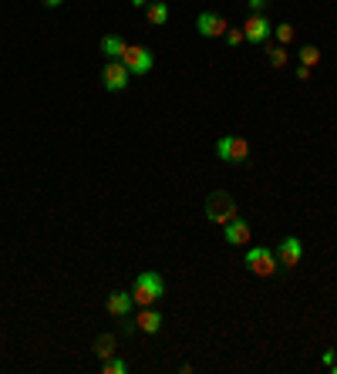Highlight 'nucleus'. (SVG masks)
<instances>
[{"label": "nucleus", "instance_id": "f257e3e1", "mask_svg": "<svg viewBox=\"0 0 337 374\" xmlns=\"http://www.w3.org/2000/svg\"><path fill=\"white\" fill-rule=\"evenodd\" d=\"M166 297V280L155 273V270H142L135 277V287H131V300L138 307H155L159 300Z\"/></svg>", "mask_w": 337, "mask_h": 374}, {"label": "nucleus", "instance_id": "f03ea898", "mask_svg": "<svg viewBox=\"0 0 337 374\" xmlns=\"http://www.w3.org/2000/svg\"><path fill=\"white\" fill-rule=\"evenodd\" d=\"M216 155H220V162L243 166L246 159H250V142H246L243 135H223V138L216 142Z\"/></svg>", "mask_w": 337, "mask_h": 374}, {"label": "nucleus", "instance_id": "7ed1b4c3", "mask_svg": "<svg viewBox=\"0 0 337 374\" xmlns=\"http://www.w3.org/2000/svg\"><path fill=\"white\" fill-rule=\"evenodd\" d=\"M243 263L253 277H273V273H277V257H273L270 246H250Z\"/></svg>", "mask_w": 337, "mask_h": 374}, {"label": "nucleus", "instance_id": "20e7f679", "mask_svg": "<svg viewBox=\"0 0 337 374\" xmlns=\"http://www.w3.org/2000/svg\"><path fill=\"white\" fill-rule=\"evenodd\" d=\"M236 216V199L229 192H213L206 199V220L216 226H226L229 220Z\"/></svg>", "mask_w": 337, "mask_h": 374}, {"label": "nucleus", "instance_id": "39448f33", "mask_svg": "<svg viewBox=\"0 0 337 374\" xmlns=\"http://www.w3.org/2000/svg\"><path fill=\"white\" fill-rule=\"evenodd\" d=\"M122 64L131 71V78H142L152 71V64H155V57H152L149 48H142V44H129L125 48V55H122Z\"/></svg>", "mask_w": 337, "mask_h": 374}, {"label": "nucleus", "instance_id": "423d86ee", "mask_svg": "<svg viewBox=\"0 0 337 374\" xmlns=\"http://www.w3.org/2000/svg\"><path fill=\"white\" fill-rule=\"evenodd\" d=\"M101 81H105V92H125L131 81V71L122 64V61H105V71H101Z\"/></svg>", "mask_w": 337, "mask_h": 374}, {"label": "nucleus", "instance_id": "0eeeda50", "mask_svg": "<svg viewBox=\"0 0 337 374\" xmlns=\"http://www.w3.org/2000/svg\"><path fill=\"white\" fill-rule=\"evenodd\" d=\"M273 34V24H270V17L266 14H250L243 24V38L250 41V44H263V41Z\"/></svg>", "mask_w": 337, "mask_h": 374}, {"label": "nucleus", "instance_id": "6e6552de", "mask_svg": "<svg viewBox=\"0 0 337 374\" xmlns=\"http://www.w3.org/2000/svg\"><path fill=\"white\" fill-rule=\"evenodd\" d=\"M300 260H303V243H300L297 236H287V240L277 246V263H280L283 270H294Z\"/></svg>", "mask_w": 337, "mask_h": 374}, {"label": "nucleus", "instance_id": "1a4fd4ad", "mask_svg": "<svg viewBox=\"0 0 337 374\" xmlns=\"http://www.w3.org/2000/svg\"><path fill=\"white\" fill-rule=\"evenodd\" d=\"M196 31H199L203 38H223L226 31H229V24H226L220 14L206 10V14H199V17H196Z\"/></svg>", "mask_w": 337, "mask_h": 374}, {"label": "nucleus", "instance_id": "9d476101", "mask_svg": "<svg viewBox=\"0 0 337 374\" xmlns=\"http://www.w3.org/2000/svg\"><path fill=\"white\" fill-rule=\"evenodd\" d=\"M223 236L229 246H246L250 243V223L240 220V216H233V220L223 226Z\"/></svg>", "mask_w": 337, "mask_h": 374}, {"label": "nucleus", "instance_id": "9b49d317", "mask_svg": "<svg viewBox=\"0 0 337 374\" xmlns=\"http://www.w3.org/2000/svg\"><path fill=\"white\" fill-rule=\"evenodd\" d=\"M135 331H142V334H159V331H162V314H159L155 307H142L138 317H135Z\"/></svg>", "mask_w": 337, "mask_h": 374}, {"label": "nucleus", "instance_id": "f8f14e48", "mask_svg": "<svg viewBox=\"0 0 337 374\" xmlns=\"http://www.w3.org/2000/svg\"><path fill=\"white\" fill-rule=\"evenodd\" d=\"M131 307H135V300H131V294H125V290H115L112 297H108V314H112V317H129Z\"/></svg>", "mask_w": 337, "mask_h": 374}, {"label": "nucleus", "instance_id": "ddd939ff", "mask_svg": "<svg viewBox=\"0 0 337 374\" xmlns=\"http://www.w3.org/2000/svg\"><path fill=\"white\" fill-rule=\"evenodd\" d=\"M125 48H129V44H125L122 34H105V38H101V55L108 57V61H122Z\"/></svg>", "mask_w": 337, "mask_h": 374}, {"label": "nucleus", "instance_id": "4468645a", "mask_svg": "<svg viewBox=\"0 0 337 374\" xmlns=\"http://www.w3.org/2000/svg\"><path fill=\"white\" fill-rule=\"evenodd\" d=\"M145 14H149V20L155 24V27H162V24H168V0H149Z\"/></svg>", "mask_w": 337, "mask_h": 374}, {"label": "nucleus", "instance_id": "2eb2a0df", "mask_svg": "<svg viewBox=\"0 0 337 374\" xmlns=\"http://www.w3.org/2000/svg\"><path fill=\"white\" fill-rule=\"evenodd\" d=\"M266 61H270V68H277V71H280V68H287V61H290V55H287V48H277V44H270V48H266Z\"/></svg>", "mask_w": 337, "mask_h": 374}, {"label": "nucleus", "instance_id": "dca6fc26", "mask_svg": "<svg viewBox=\"0 0 337 374\" xmlns=\"http://www.w3.org/2000/svg\"><path fill=\"white\" fill-rule=\"evenodd\" d=\"M300 64H307V68H314V64H317L320 61V48L317 44H303V48H300Z\"/></svg>", "mask_w": 337, "mask_h": 374}, {"label": "nucleus", "instance_id": "f3484780", "mask_svg": "<svg viewBox=\"0 0 337 374\" xmlns=\"http://www.w3.org/2000/svg\"><path fill=\"white\" fill-rule=\"evenodd\" d=\"M101 371L105 374H129V364H125V361H118V357H105Z\"/></svg>", "mask_w": 337, "mask_h": 374}, {"label": "nucleus", "instance_id": "a211bd4d", "mask_svg": "<svg viewBox=\"0 0 337 374\" xmlns=\"http://www.w3.org/2000/svg\"><path fill=\"white\" fill-rule=\"evenodd\" d=\"M273 34H277L280 44H290V41H294V24H277V27H273Z\"/></svg>", "mask_w": 337, "mask_h": 374}, {"label": "nucleus", "instance_id": "6ab92c4d", "mask_svg": "<svg viewBox=\"0 0 337 374\" xmlns=\"http://www.w3.org/2000/svg\"><path fill=\"white\" fill-rule=\"evenodd\" d=\"M223 38H226V44H229V48H240V44H243V31H233V27H229V31H226V34H223Z\"/></svg>", "mask_w": 337, "mask_h": 374}, {"label": "nucleus", "instance_id": "aec40b11", "mask_svg": "<svg viewBox=\"0 0 337 374\" xmlns=\"http://www.w3.org/2000/svg\"><path fill=\"white\" fill-rule=\"evenodd\" d=\"M112 344H115V340H112L108 334H105L101 340H98V354H101V357H112V354H115V351H112Z\"/></svg>", "mask_w": 337, "mask_h": 374}, {"label": "nucleus", "instance_id": "412c9836", "mask_svg": "<svg viewBox=\"0 0 337 374\" xmlns=\"http://www.w3.org/2000/svg\"><path fill=\"white\" fill-rule=\"evenodd\" d=\"M263 7H266V0H250V14H263Z\"/></svg>", "mask_w": 337, "mask_h": 374}, {"label": "nucleus", "instance_id": "4be33fe9", "mask_svg": "<svg viewBox=\"0 0 337 374\" xmlns=\"http://www.w3.org/2000/svg\"><path fill=\"white\" fill-rule=\"evenodd\" d=\"M297 81H310V68H307V64H300L297 68Z\"/></svg>", "mask_w": 337, "mask_h": 374}, {"label": "nucleus", "instance_id": "5701e85b", "mask_svg": "<svg viewBox=\"0 0 337 374\" xmlns=\"http://www.w3.org/2000/svg\"><path fill=\"white\" fill-rule=\"evenodd\" d=\"M131 7H138V10H145V7H149V0H131Z\"/></svg>", "mask_w": 337, "mask_h": 374}, {"label": "nucleus", "instance_id": "b1692460", "mask_svg": "<svg viewBox=\"0 0 337 374\" xmlns=\"http://www.w3.org/2000/svg\"><path fill=\"white\" fill-rule=\"evenodd\" d=\"M41 3H44V7H61L64 0H41Z\"/></svg>", "mask_w": 337, "mask_h": 374}]
</instances>
